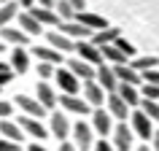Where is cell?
<instances>
[{
    "label": "cell",
    "instance_id": "13",
    "mask_svg": "<svg viewBox=\"0 0 159 151\" xmlns=\"http://www.w3.org/2000/svg\"><path fill=\"white\" fill-rule=\"evenodd\" d=\"M49 121H51L49 132L54 135V138H59V143H62L67 135H70V121H67V116H62V113H51Z\"/></svg>",
    "mask_w": 159,
    "mask_h": 151
},
{
    "label": "cell",
    "instance_id": "12",
    "mask_svg": "<svg viewBox=\"0 0 159 151\" xmlns=\"http://www.w3.org/2000/svg\"><path fill=\"white\" fill-rule=\"evenodd\" d=\"M14 103H16L19 108L25 111V116H33V119L46 116V108H43V105L35 100V97H27V94H16V100H14Z\"/></svg>",
    "mask_w": 159,
    "mask_h": 151
},
{
    "label": "cell",
    "instance_id": "16",
    "mask_svg": "<svg viewBox=\"0 0 159 151\" xmlns=\"http://www.w3.org/2000/svg\"><path fill=\"white\" fill-rule=\"evenodd\" d=\"M67 70L81 81H94V67L89 65V62H84V59H70V65H67Z\"/></svg>",
    "mask_w": 159,
    "mask_h": 151
},
{
    "label": "cell",
    "instance_id": "33",
    "mask_svg": "<svg viewBox=\"0 0 159 151\" xmlns=\"http://www.w3.org/2000/svg\"><path fill=\"white\" fill-rule=\"evenodd\" d=\"M138 108L146 113V116L151 119V121H159V103H154V100H140V105Z\"/></svg>",
    "mask_w": 159,
    "mask_h": 151
},
{
    "label": "cell",
    "instance_id": "44",
    "mask_svg": "<svg viewBox=\"0 0 159 151\" xmlns=\"http://www.w3.org/2000/svg\"><path fill=\"white\" fill-rule=\"evenodd\" d=\"M35 3H41V8H54L57 0H35Z\"/></svg>",
    "mask_w": 159,
    "mask_h": 151
},
{
    "label": "cell",
    "instance_id": "10",
    "mask_svg": "<svg viewBox=\"0 0 159 151\" xmlns=\"http://www.w3.org/2000/svg\"><path fill=\"white\" fill-rule=\"evenodd\" d=\"M59 30H62V35L65 38H70V41H89L92 38V33L86 30L84 25H78V22H59Z\"/></svg>",
    "mask_w": 159,
    "mask_h": 151
},
{
    "label": "cell",
    "instance_id": "31",
    "mask_svg": "<svg viewBox=\"0 0 159 151\" xmlns=\"http://www.w3.org/2000/svg\"><path fill=\"white\" fill-rule=\"evenodd\" d=\"M54 14L59 16V22H73V16H75V11L70 8L67 0H57V3H54Z\"/></svg>",
    "mask_w": 159,
    "mask_h": 151
},
{
    "label": "cell",
    "instance_id": "49",
    "mask_svg": "<svg viewBox=\"0 0 159 151\" xmlns=\"http://www.w3.org/2000/svg\"><path fill=\"white\" fill-rule=\"evenodd\" d=\"M0 3H8V0H0Z\"/></svg>",
    "mask_w": 159,
    "mask_h": 151
},
{
    "label": "cell",
    "instance_id": "47",
    "mask_svg": "<svg viewBox=\"0 0 159 151\" xmlns=\"http://www.w3.org/2000/svg\"><path fill=\"white\" fill-rule=\"evenodd\" d=\"M8 70H11V67L6 65V62H0V73H8Z\"/></svg>",
    "mask_w": 159,
    "mask_h": 151
},
{
    "label": "cell",
    "instance_id": "27",
    "mask_svg": "<svg viewBox=\"0 0 159 151\" xmlns=\"http://www.w3.org/2000/svg\"><path fill=\"white\" fill-rule=\"evenodd\" d=\"M100 54H102V62L108 59L111 65H127V57L113 46V43H111V46H100Z\"/></svg>",
    "mask_w": 159,
    "mask_h": 151
},
{
    "label": "cell",
    "instance_id": "34",
    "mask_svg": "<svg viewBox=\"0 0 159 151\" xmlns=\"http://www.w3.org/2000/svg\"><path fill=\"white\" fill-rule=\"evenodd\" d=\"M138 92H140V100H154V103H159V86H154V84H143Z\"/></svg>",
    "mask_w": 159,
    "mask_h": 151
},
{
    "label": "cell",
    "instance_id": "45",
    "mask_svg": "<svg viewBox=\"0 0 159 151\" xmlns=\"http://www.w3.org/2000/svg\"><path fill=\"white\" fill-rule=\"evenodd\" d=\"M33 3H35V0H19V6H22V8H33Z\"/></svg>",
    "mask_w": 159,
    "mask_h": 151
},
{
    "label": "cell",
    "instance_id": "30",
    "mask_svg": "<svg viewBox=\"0 0 159 151\" xmlns=\"http://www.w3.org/2000/svg\"><path fill=\"white\" fill-rule=\"evenodd\" d=\"M19 14V3H14V0H8V3H3L0 6V27H8V22Z\"/></svg>",
    "mask_w": 159,
    "mask_h": 151
},
{
    "label": "cell",
    "instance_id": "40",
    "mask_svg": "<svg viewBox=\"0 0 159 151\" xmlns=\"http://www.w3.org/2000/svg\"><path fill=\"white\" fill-rule=\"evenodd\" d=\"M94 151H113V146H111V143H105V138H102V140L94 143Z\"/></svg>",
    "mask_w": 159,
    "mask_h": 151
},
{
    "label": "cell",
    "instance_id": "7",
    "mask_svg": "<svg viewBox=\"0 0 159 151\" xmlns=\"http://www.w3.org/2000/svg\"><path fill=\"white\" fill-rule=\"evenodd\" d=\"M132 130L121 121V124L113 127V151H129L132 149Z\"/></svg>",
    "mask_w": 159,
    "mask_h": 151
},
{
    "label": "cell",
    "instance_id": "8",
    "mask_svg": "<svg viewBox=\"0 0 159 151\" xmlns=\"http://www.w3.org/2000/svg\"><path fill=\"white\" fill-rule=\"evenodd\" d=\"M59 103H62V108H65L67 113H78V116H89V113H92V108H89L84 103V97H78V94H62Z\"/></svg>",
    "mask_w": 159,
    "mask_h": 151
},
{
    "label": "cell",
    "instance_id": "2",
    "mask_svg": "<svg viewBox=\"0 0 159 151\" xmlns=\"http://www.w3.org/2000/svg\"><path fill=\"white\" fill-rule=\"evenodd\" d=\"M73 51H78V59L89 62L92 67H94V65H102V54H100V49H97L92 41H75Z\"/></svg>",
    "mask_w": 159,
    "mask_h": 151
},
{
    "label": "cell",
    "instance_id": "28",
    "mask_svg": "<svg viewBox=\"0 0 159 151\" xmlns=\"http://www.w3.org/2000/svg\"><path fill=\"white\" fill-rule=\"evenodd\" d=\"M16 16H19V30H22L27 38H30V35H38V33H41V25H38V22H35V19L27 14V11H25V14H16Z\"/></svg>",
    "mask_w": 159,
    "mask_h": 151
},
{
    "label": "cell",
    "instance_id": "38",
    "mask_svg": "<svg viewBox=\"0 0 159 151\" xmlns=\"http://www.w3.org/2000/svg\"><path fill=\"white\" fill-rule=\"evenodd\" d=\"M11 111H14V105H11V103H6V100H0V119H6V116H11Z\"/></svg>",
    "mask_w": 159,
    "mask_h": 151
},
{
    "label": "cell",
    "instance_id": "41",
    "mask_svg": "<svg viewBox=\"0 0 159 151\" xmlns=\"http://www.w3.org/2000/svg\"><path fill=\"white\" fill-rule=\"evenodd\" d=\"M14 76H16V73H11V70H8V73H0V86H6L11 78H14Z\"/></svg>",
    "mask_w": 159,
    "mask_h": 151
},
{
    "label": "cell",
    "instance_id": "26",
    "mask_svg": "<svg viewBox=\"0 0 159 151\" xmlns=\"http://www.w3.org/2000/svg\"><path fill=\"white\" fill-rule=\"evenodd\" d=\"M0 38H3V41H8V43H14V46H25V43L30 41L19 27H0Z\"/></svg>",
    "mask_w": 159,
    "mask_h": 151
},
{
    "label": "cell",
    "instance_id": "3",
    "mask_svg": "<svg viewBox=\"0 0 159 151\" xmlns=\"http://www.w3.org/2000/svg\"><path fill=\"white\" fill-rule=\"evenodd\" d=\"M73 22L84 25L89 33H97V30H108V22H105V16H100V14H92V11H78V14L73 16Z\"/></svg>",
    "mask_w": 159,
    "mask_h": 151
},
{
    "label": "cell",
    "instance_id": "48",
    "mask_svg": "<svg viewBox=\"0 0 159 151\" xmlns=\"http://www.w3.org/2000/svg\"><path fill=\"white\" fill-rule=\"evenodd\" d=\"M138 151H151V149H148V146H140V149H138Z\"/></svg>",
    "mask_w": 159,
    "mask_h": 151
},
{
    "label": "cell",
    "instance_id": "5",
    "mask_svg": "<svg viewBox=\"0 0 159 151\" xmlns=\"http://www.w3.org/2000/svg\"><path fill=\"white\" fill-rule=\"evenodd\" d=\"M54 78H57V86L62 89V94H78L81 92V81L75 78L70 70H54Z\"/></svg>",
    "mask_w": 159,
    "mask_h": 151
},
{
    "label": "cell",
    "instance_id": "17",
    "mask_svg": "<svg viewBox=\"0 0 159 151\" xmlns=\"http://www.w3.org/2000/svg\"><path fill=\"white\" fill-rule=\"evenodd\" d=\"M116 94L127 103V108H138V105H140V92H138V86L119 84V86H116Z\"/></svg>",
    "mask_w": 159,
    "mask_h": 151
},
{
    "label": "cell",
    "instance_id": "24",
    "mask_svg": "<svg viewBox=\"0 0 159 151\" xmlns=\"http://www.w3.org/2000/svg\"><path fill=\"white\" fill-rule=\"evenodd\" d=\"M27 14H30L41 27L43 25H59V16L54 14V8H30Z\"/></svg>",
    "mask_w": 159,
    "mask_h": 151
},
{
    "label": "cell",
    "instance_id": "6",
    "mask_svg": "<svg viewBox=\"0 0 159 151\" xmlns=\"http://www.w3.org/2000/svg\"><path fill=\"white\" fill-rule=\"evenodd\" d=\"M70 132H73V138H75V149H81V151H86V149H92L94 146V138H92V127L89 124H84V121H78V124H73L70 127Z\"/></svg>",
    "mask_w": 159,
    "mask_h": 151
},
{
    "label": "cell",
    "instance_id": "39",
    "mask_svg": "<svg viewBox=\"0 0 159 151\" xmlns=\"http://www.w3.org/2000/svg\"><path fill=\"white\" fill-rule=\"evenodd\" d=\"M67 3H70V8H73L75 14H78V11H84V8H86V0H67Z\"/></svg>",
    "mask_w": 159,
    "mask_h": 151
},
{
    "label": "cell",
    "instance_id": "15",
    "mask_svg": "<svg viewBox=\"0 0 159 151\" xmlns=\"http://www.w3.org/2000/svg\"><path fill=\"white\" fill-rule=\"evenodd\" d=\"M111 70H113V76H116V81H119V84L140 86V73H135L129 65H113Z\"/></svg>",
    "mask_w": 159,
    "mask_h": 151
},
{
    "label": "cell",
    "instance_id": "1",
    "mask_svg": "<svg viewBox=\"0 0 159 151\" xmlns=\"http://www.w3.org/2000/svg\"><path fill=\"white\" fill-rule=\"evenodd\" d=\"M129 119H132V127H129V130H132V132L138 135V138L148 140L151 135H154V121H151V119L146 116V113H143L140 108H135L132 113H129Z\"/></svg>",
    "mask_w": 159,
    "mask_h": 151
},
{
    "label": "cell",
    "instance_id": "19",
    "mask_svg": "<svg viewBox=\"0 0 159 151\" xmlns=\"http://www.w3.org/2000/svg\"><path fill=\"white\" fill-rule=\"evenodd\" d=\"M11 70H16V73H27V67H30V54H27L22 46H16V49L11 51Z\"/></svg>",
    "mask_w": 159,
    "mask_h": 151
},
{
    "label": "cell",
    "instance_id": "42",
    "mask_svg": "<svg viewBox=\"0 0 159 151\" xmlns=\"http://www.w3.org/2000/svg\"><path fill=\"white\" fill-rule=\"evenodd\" d=\"M59 151H78V149H75L73 143H67V140H62V143H59Z\"/></svg>",
    "mask_w": 159,
    "mask_h": 151
},
{
    "label": "cell",
    "instance_id": "37",
    "mask_svg": "<svg viewBox=\"0 0 159 151\" xmlns=\"http://www.w3.org/2000/svg\"><path fill=\"white\" fill-rule=\"evenodd\" d=\"M0 151H19V143H11L6 138H0Z\"/></svg>",
    "mask_w": 159,
    "mask_h": 151
},
{
    "label": "cell",
    "instance_id": "9",
    "mask_svg": "<svg viewBox=\"0 0 159 151\" xmlns=\"http://www.w3.org/2000/svg\"><path fill=\"white\" fill-rule=\"evenodd\" d=\"M84 103L89 108H102V103H105L102 86H97L94 81H84Z\"/></svg>",
    "mask_w": 159,
    "mask_h": 151
},
{
    "label": "cell",
    "instance_id": "50",
    "mask_svg": "<svg viewBox=\"0 0 159 151\" xmlns=\"http://www.w3.org/2000/svg\"><path fill=\"white\" fill-rule=\"evenodd\" d=\"M0 51H3V43H0Z\"/></svg>",
    "mask_w": 159,
    "mask_h": 151
},
{
    "label": "cell",
    "instance_id": "18",
    "mask_svg": "<svg viewBox=\"0 0 159 151\" xmlns=\"http://www.w3.org/2000/svg\"><path fill=\"white\" fill-rule=\"evenodd\" d=\"M0 138H6L11 143H22V127L16 121H8V119H0Z\"/></svg>",
    "mask_w": 159,
    "mask_h": 151
},
{
    "label": "cell",
    "instance_id": "11",
    "mask_svg": "<svg viewBox=\"0 0 159 151\" xmlns=\"http://www.w3.org/2000/svg\"><path fill=\"white\" fill-rule=\"evenodd\" d=\"M19 127L22 132H27L30 138H49V130L41 124V119H33V116H19Z\"/></svg>",
    "mask_w": 159,
    "mask_h": 151
},
{
    "label": "cell",
    "instance_id": "43",
    "mask_svg": "<svg viewBox=\"0 0 159 151\" xmlns=\"http://www.w3.org/2000/svg\"><path fill=\"white\" fill-rule=\"evenodd\" d=\"M151 143H154V149H151V151H159V130H154V135H151Z\"/></svg>",
    "mask_w": 159,
    "mask_h": 151
},
{
    "label": "cell",
    "instance_id": "20",
    "mask_svg": "<svg viewBox=\"0 0 159 151\" xmlns=\"http://www.w3.org/2000/svg\"><path fill=\"white\" fill-rule=\"evenodd\" d=\"M30 51L38 57V62H49V65H59V62H62V54L54 51L51 46H33Z\"/></svg>",
    "mask_w": 159,
    "mask_h": 151
},
{
    "label": "cell",
    "instance_id": "23",
    "mask_svg": "<svg viewBox=\"0 0 159 151\" xmlns=\"http://www.w3.org/2000/svg\"><path fill=\"white\" fill-rule=\"evenodd\" d=\"M49 46H51L54 51H59V54H65V51H73V46H75V43L70 41V38H65L62 33L51 30V33H49Z\"/></svg>",
    "mask_w": 159,
    "mask_h": 151
},
{
    "label": "cell",
    "instance_id": "32",
    "mask_svg": "<svg viewBox=\"0 0 159 151\" xmlns=\"http://www.w3.org/2000/svg\"><path fill=\"white\" fill-rule=\"evenodd\" d=\"M113 46H116V49L121 51V54H124L127 59H135V57H138V49H135V46H132V43H129V41H124L121 35H119L116 41H113Z\"/></svg>",
    "mask_w": 159,
    "mask_h": 151
},
{
    "label": "cell",
    "instance_id": "25",
    "mask_svg": "<svg viewBox=\"0 0 159 151\" xmlns=\"http://www.w3.org/2000/svg\"><path fill=\"white\" fill-rule=\"evenodd\" d=\"M108 113H111V116H116V119H127V116H129V108H127V103L121 100L116 92L108 94Z\"/></svg>",
    "mask_w": 159,
    "mask_h": 151
},
{
    "label": "cell",
    "instance_id": "14",
    "mask_svg": "<svg viewBox=\"0 0 159 151\" xmlns=\"http://www.w3.org/2000/svg\"><path fill=\"white\" fill-rule=\"evenodd\" d=\"M92 130H94L97 135L105 138V135L113 130V124H111V113H105L102 108H94V111H92Z\"/></svg>",
    "mask_w": 159,
    "mask_h": 151
},
{
    "label": "cell",
    "instance_id": "21",
    "mask_svg": "<svg viewBox=\"0 0 159 151\" xmlns=\"http://www.w3.org/2000/svg\"><path fill=\"white\" fill-rule=\"evenodd\" d=\"M35 100H38L43 108L49 111V108H54V105H57V94H54V89H51L46 81H38V97H35Z\"/></svg>",
    "mask_w": 159,
    "mask_h": 151
},
{
    "label": "cell",
    "instance_id": "22",
    "mask_svg": "<svg viewBox=\"0 0 159 151\" xmlns=\"http://www.w3.org/2000/svg\"><path fill=\"white\" fill-rule=\"evenodd\" d=\"M119 35H121V33H119L116 27H108V30H97V33H92V38H89V41H92L94 46L100 49V46H111V43L116 41Z\"/></svg>",
    "mask_w": 159,
    "mask_h": 151
},
{
    "label": "cell",
    "instance_id": "46",
    "mask_svg": "<svg viewBox=\"0 0 159 151\" xmlns=\"http://www.w3.org/2000/svg\"><path fill=\"white\" fill-rule=\"evenodd\" d=\"M30 151H46V149H43L41 143H33V146H30Z\"/></svg>",
    "mask_w": 159,
    "mask_h": 151
},
{
    "label": "cell",
    "instance_id": "36",
    "mask_svg": "<svg viewBox=\"0 0 159 151\" xmlns=\"http://www.w3.org/2000/svg\"><path fill=\"white\" fill-rule=\"evenodd\" d=\"M38 76H41V81L51 78V76H54V65H49V62H38Z\"/></svg>",
    "mask_w": 159,
    "mask_h": 151
},
{
    "label": "cell",
    "instance_id": "29",
    "mask_svg": "<svg viewBox=\"0 0 159 151\" xmlns=\"http://www.w3.org/2000/svg\"><path fill=\"white\" fill-rule=\"evenodd\" d=\"M157 65H159L157 57H140V54H138V57L132 59V65H129V67H132L135 73H146V70H154Z\"/></svg>",
    "mask_w": 159,
    "mask_h": 151
},
{
    "label": "cell",
    "instance_id": "35",
    "mask_svg": "<svg viewBox=\"0 0 159 151\" xmlns=\"http://www.w3.org/2000/svg\"><path fill=\"white\" fill-rule=\"evenodd\" d=\"M140 81H143V84H154V86H159V70L154 67V70H146V73H140Z\"/></svg>",
    "mask_w": 159,
    "mask_h": 151
},
{
    "label": "cell",
    "instance_id": "4",
    "mask_svg": "<svg viewBox=\"0 0 159 151\" xmlns=\"http://www.w3.org/2000/svg\"><path fill=\"white\" fill-rule=\"evenodd\" d=\"M94 84L102 86L105 94H113L116 86H119V81H116V76H113V70H111L108 65H97V70H94Z\"/></svg>",
    "mask_w": 159,
    "mask_h": 151
}]
</instances>
